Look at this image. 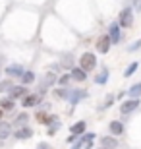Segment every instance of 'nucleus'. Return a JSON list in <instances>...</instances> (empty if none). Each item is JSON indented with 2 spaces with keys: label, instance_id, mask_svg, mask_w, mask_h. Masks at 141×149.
I'll return each mask as SVG.
<instances>
[{
  "label": "nucleus",
  "instance_id": "1",
  "mask_svg": "<svg viewBox=\"0 0 141 149\" xmlns=\"http://www.w3.org/2000/svg\"><path fill=\"white\" fill-rule=\"evenodd\" d=\"M79 68H81L83 72H91L97 68V56L93 54V52H83L81 58H79Z\"/></svg>",
  "mask_w": 141,
  "mask_h": 149
},
{
  "label": "nucleus",
  "instance_id": "2",
  "mask_svg": "<svg viewBox=\"0 0 141 149\" xmlns=\"http://www.w3.org/2000/svg\"><path fill=\"white\" fill-rule=\"evenodd\" d=\"M133 23V10L131 8H124L120 12V17H118V25L120 27H131Z\"/></svg>",
  "mask_w": 141,
  "mask_h": 149
},
{
  "label": "nucleus",
  "instance_id": "3",
  "mask_svg": "<svg viewBox=\"0 0 141 149\" xmlns=\"http://www.w3.org/2000/svg\"><path fill=\"white\" fill-rule=\"evenodd\" d=\"M110 37L108 35H103V37H99L97 39V50H99V54H106L110 50Z\"/></svg>",
  "mask_w": 141,
  "mask_h": 149
},
{
  "label": "nucleus",
  "instance_id": "4",
  "mask_svg": "<svg viewBox=\"0 0 141 149\" xmlns=\"http://www.w3.org/2000/svg\"><path fill=\"white\" fill-rule=\"evenodd\" d=\"M108 37H110V43H114V45H118L120 41H122V33H120V25L118 23H110Z\"/></svg>",
  "mask_w": 141,
  "mask_h": 149
},
{
  "label": "nucleus",
  "instance_id": "5",
  "mask_svg": "<svg viewBox=\"0 0 141 149\" xmlns=\"http://www.w3.org/2000/svg\"><path fill=\"white\" fill-rule=\"evenodd\" d=\"M139 107V99H128L126 103H122V107H120V112L122 114H130V112H133Z\"/></svg>",
  "mask_w": 141,
  "mask_h": 149
},
{
  "label": "nucleus",
  "instance_id": "6",
  "mask_svg": "<svg viewBox=\"0 0 141 149\" xmlns=\"http://www.w3.org/2000/svg\"><path fill=\"white\" fill-rule=\"evenodd\" d=\"M8 93H10L12 101H14V99H23V97L27 95V87H25V85H14Z\"/></svg>",
  "mask_w": 141,
  "mask_h": 149
},
{
  "label": "nucleus",
  "instance_id": "7",
  "mask_svg": "<svg viewBox=\"0 0 141 149\" xmlns=\"http://www.w3.org/2000/svg\"><path fill=\"white\" fill-rule=\"evenodd\" d=\"M39 103H41V95H25L23 97V101H22V105L25 107V109H29V107H37Z\"/></svg>",
  "mask_w": 141,
  "mask_h": 149
},
{
  "label": "nucleus",
  "instance_id": "8",
  "mask_svg": "<svg viewBox=\"0 0 141 149\" xmlns=\"http://www.w3.org/2000/svg\"><path fill=\"white\" fill-rule=\"evenodd\" d=\"M101 145L104 149H116L118 147V139L114 138V136H103L101 138Z\"/></svg>",
  "mask_w": 141,
  "mask_h": 149
},
{
  "label": "nucleus",
  "instance_id": "9",
  "mask_svg": "<svg viewBox=\"0 0 141 149\" xmlns=\"http://www.w3.org/2000/svg\"><path fill=\"white\" fill-rule=\"evenodd\" d=\"M108 130H110V136H120V134L124 132V124L120 120H112L108 124Z\"/></svg>",
  "mask_w": 141,
  "mask_h": 149
},
{
  "label": "nucleus",
  "instance_id": "10",
  "mask_svg": "<svg viewBox=\"0 0 141 149\" xmlns=\"http://www.w3.org/2000/svg\"><path fill=\"white\" fill-rule=\"evenodd\" d=\"M17 139H29L33 136V130L29 126H22L19 130H16V134H14Z\"/></svg>",
  "mask_w": 141,
  "mask_h": 149
},
{
  "label": "nucleus",
  "instance_id": "11",
  "mask_svg": "<svg viewBox=\"0 0 141 149\" xmlns=\"http://www.w3.org/2000/svg\"><path fill=\"white\" fill-rule=\"evenodd\" d=\"M85 95H87V91H81V89H77V91H70L68 99H70L72 105H77V103H79V101H81Z\"/></svg>",
  "mask_w": 141,
  "mask_h": 149
},
{
  "label": "nucleus",
  "instance_id": "12",
  "mask_svg": "<svg viewBox=\"0 0 141 149\" xmlns=\"http://www.w3.org/2000/svg\"><path fill=\"white\" fill-rule=\"evenodd\" d=\"M23 72H25V70H23L19 64H12V66L6 68V74H8V76H14V77H22Z\"/></svg>",
  "mask_w": 141,
  "mask_h": 149
},
{
  "label": "nucleus",
  "instance_id": "13",
  "mask_svg": "<svg viewBox=\"0 0 141 149\" xmlns=\"http://www.w3.org/2000/svg\"><path fill=\"white\" fill-rule=\"evenodd\" d=\"M10 134H12V124L10 122L0 120V139H6Z\"/></svg>",
  "mask_w": 141,
  "mask_h": 149
},
{
  "label": "nucleus",
  "instance_id": "14",
  "mask_svg": "<svg viewBox=\"0 0 141 149\" xmlns=\"http://www.w3.org/2000/svg\"><path fill=\"white\" fill-rule=\"evenodd\" d=\"M70 130H72V134H74V136H79V134H83L87 130V122L85 120H79V122H76Z\"/></svg>",
  "mask_w": 141,
  "mask_h": 149
},
{
  "label": "nucleus",
  "instance_id": "15",
  "mask_svg": "<svg viewBox=\"0 0 141 149\" xmlns=\"http://www.w3.org/2000/svg\"><path fill=\"white\" fill-rule=\"evenodd\" d=\"M70 77H74L76 81H85L87 72H83L81 68H72V74H70Z\"/></svg>",
  "mask_w": 141,
  "mask_h": 149
},
{
  "label": "nucleus",
  "instance_id": "16",
  "mask_svg": "<svg viewBox=\"0 0 141 149\" xmlns=\"http://www.w3.org/2000/svg\"><path fill=\"white\" fill-rule=\"evenodd\" d=\"M128 97H130V99H139L141 97V81L135 83V85H131V87L128 89Z\"/></svg>",
  "mask_w": 141,
  "mask_h": 149
},
{
  "label": "nucleus",
  "instance_id": "17",
  "mask_svg": "<svg viewBox=\"0 0 141 149\" xmlns=\"http://www.w3.org/2000/svg\"><path fill=\"white\" fill-rule=\"evenodd\" d=\"M106 79H108V68H103V70L97 74V77H95V83L104 85V83H106Z\"/></svg>",
  "mask_w": 141,
  "mask_h": 149
},
{
  "label": "nucleus",
  "instance_id": "18",
  "mask_svg": "<svg viewBox=\"0 0 141 149\" xmlns=\"http://www.w3.org/2000/svg\"><path fill=\"white\" fill-rule=\"evenodd\" d=\"M52 83H56V76H54V72H47V74H44V77H43V87L47 89V87H50Z\"/></svg>",
  "mask_w": 141,
  "mask_h": 149
},
{
  "label": "nucleus",
  "instance_id": "19",
  "mask_svg": "<svg viewBox=\"0 0 141 149\" xmlns=\"http://www.w3.org/2000/svg\"><path fill=\"white\" fill-rule=\"evenodd\" d=\"M35 81V74L31 72V70H27V72H23L22 74V83L27 87V85H31V83Z\"/></svg>",
  "mask_w": 141,
  "mask_h": 149
},
{
  "label": "nucleus",
  "instance_id": "20",
  "mask_svg": "<svg viewBox=\"0 0 141 149\" xmlns=\"http://www.w3.org/2000/svg\"><path fill=\"white\" fill-rule=\"evenodd\" d=\"M93 139H95V134H87L81 138V143H83V149H91L93 147Z\"/></svg>",
  "mask_w": 141,
  "mask_h": 149
},
{
  "label": "nucleus",
  "instance_id": "21",
  "mask_svg": "<svg viewBox=\"0 0 141 149\" xmlns=\"http://www.w3.org/2000/svg\"><path fill=\"white\" fill-rule=\"evenodd\" d=\"M14 109V101L12 99H2L0 101V111H12Z\"/></svg>",
  "mask_w": 141,
  "mask_h": 149
},
{
  "label": "nucleus",
  "instance_id": "22",
  "mask_svg": "<svg viewBox=\"0 0 141 149\" xmlns=\"http://www.w3.org/2000/svg\"><path fill=\"white\" fill-rule=\"evenodd\" d=\"M27 120H29V114H19L16 118V120H14V126H25V124H27Z\"/></svg>",
  "mask_w": 141,
  "mask_h": 149
},
{
  "label": "nucleus",
  "instance_id": "23",
  "mask_svg": "<svg viewBox=\"0 0 141 149\" xmlns=\"http://www.w3.org/2000/svg\"><path fill=\"white\" fill-rule=\"evenodd\" d=\"M137 66H139L137 62H131L130 66H128V68H126V70H124V76H126V77L133 76V74H135V70H137Z\"/></svg>",
  "mask_w": 141,
  "mask_h": 149
},
{
  "label": "nucleus",
  "instance_id": "24",
  "mask_svg": "<svg viewBox=\"0 0 141 149\" xmlns=\"http://www.w3.org/2000/svg\"><path fill=\"white\" fill-rule=\"evenodd\" d=\"M14 87V83L10 79H4V81H0V93H6V91H10Z\"/></svg>",
  "mask_w": 141,
  "mask_h": 149
},
{
  "label": "nucleus",
  "instance_id": "25",
  "mask_svg": "<svg viewBox=\"0 0 141 149\" xmlns=\"http://www.w3.org/2000/svg\"><path fill=\"white\" fill-rule=\"evenodd\" d=\"M58 128H60V120L56 118L54 124H50V126H49V136H54V134L58 132Z\"/></svg>",
  "mask_w": 141,
  "mask_h": 149
},
{
  "label": "nucleus",
  "instance_id": "26",
  "mask_svg": "<svg viewBox=\"0 0 141 149\" xmlns=\"http://www.w3.org/2000/svg\"><path fill=\"white\" fill-rule=\"evenodd\" d=\"M62 66L74 68V58H72V56H64V58H62Z\"/></svg>",
  "mask_w": 141,
  "mask_h": 149
},
{
  "label": "nucleus",
  "instance_id": "27",
  "mask_svg": "<svg viewBox=\"0 0 141 149\" xmlns=\"http://www.w3.org/2000/svg\"><path fill=\"white\" fill-rule=\"evenodd\" d=\"M70 79H72V77L68 76V74H66V76H62L60 79H56V81H58L60 85H62V87H68V83H70Z\"/></svg>",
  "mask_w": 141,
  "mask_h": 149
},
{
  "label": "nucleus",
  "instance_id": "28",
  "mask_svg": "<svg viewBox=\"0 0 141 149\" xmlns=\"http://www.w3.org/2000/svg\"><path fill=\"white\" fill-rule=\"evenodd\" d=\"M56 95H58V97H66V99H68L70 91H66V89H58V91H56Z\"/></svg>",
  "mask_w": 141,
  "mask_h": 149
},
{
  "label": "nucleus",
  "instance_id": "29",
  "mask_svg": "<svg viewBox=\"0 0 141 149\" xmlns=\"http://www.w3.org/2000/svg\"><path fill=\"white\" fill-rule=\"evenodd\" d=\"M139 47H141V41H135V43H133V45L130 47V50H137Z\"/></svg>",
  "mask_w": 141,
  "mask_h": 149
},
{
  "label": "nucleus",
  "instance_id": "30",
  "mask_svg": "<svg viewBox=\"0 0 141 149\" xmlns=\"http://www.w3.org/2000/svg\"><path fill=\"white\" fill-rule=\"evenodd\" d=\"M133 8H135V10H141V0H133Z\"/></svg>",
  "mask_w": 141,
  "mask_h": 149
},
{
  "label": "nucleus",
  "instance_id": "31",
  "mask_svg": "<svg viewBox=\"0 0 141 149\" xmlns=\"http://www.w3.org/2000/svg\"><path fill=\"white\" fill-rule=\"evenodd\" d=\"M81 147H83V143H81V139H79V141H77V143L74 145V147H72V149H81Z\"/></svg>",
  "mask_w": 141,
  "mask_h": 149
},
{
  "label": "nucleus",
  "instance_id": "32",
  "mask_svg": "<svg viewBox=\"0 0 141 149\" xmlns=\"http://www.w3.org/2000/svg\"><path fill=\"white\" fill-rule=\"evenodd\" d=\"M2 116H4V112H2V111H0V120H2Z\"/></svg>",
  "mask_w": 141,
  "mask_h": 149
},
{
  "label": "nucleus",
  "instance_id": "33",
  "mask_svg": "<svg viewBox=\"0 0 141 149\" xmlns=\"http://www.w3.org/2000/svg\"><path fill=\"white\" fill-rule=\"evenodd\" d=\"M39 149H44V143H41V147H39Z\"/></svg>",
  "mask_w": 141,
  "mask_h": 149
},
{
  "label": "nucleus",
  "instance_id": "34",
  "mask_svg": "<svg viewBox=\"0 0 141 149\" xmlns=\"http://www.w3.org/2000/svg\"><path fill=\"white\" fill-rule=\"evenodd\" d=\"M101 149H104V147H101Z\"/></svg>",
  "mask_w": 141,
  "mask_h": 149
}]
</instances>
